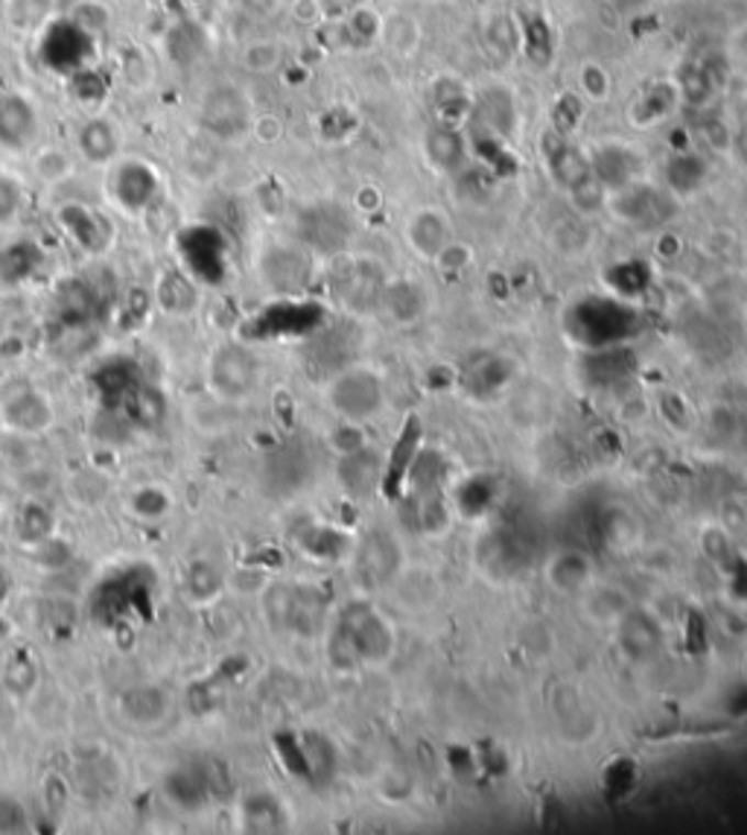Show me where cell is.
<instances>
[{"instance_id": "obj_19", "label": "cell", "mask_w": 747, "mask_h": 835, "mask_svg": "<svg viewBox=\"0 0 747 835\" xmlns=\"http://www.w3.org/2000/svg\"><path fill=\"white\" fill-rule=\"evenodd\" d=\"M24 205V188L9 172H0V225H7L18 216Z\"/></svg>"}, {"instance_id": "obj_2", "label": "cell", "mask_w": 747, "mask_h": 835, "mask_svg": "<svg viewBox=\"0 0 747 835\" xmlns=\"http://www.w3.org/2000/svg\"><path fill=\"white\" fill-rule=\"evenodd\" d=\"M109 193L126 213H141L153 205L161 193V179L155 167L141 158H118L109 164Z\"/></svg>"}, {"instance_id": "obj_8", "label": "cell", "mask_w": 747, "mask_h": 835, "mask_svg": "<svg viewBox=\"0 0 747 835\" xmlns=\"http://www.w3.org/2000/svg\"><path fill=\"white\" fill-rule=\"evenodd\" d=\"M3 421H7L15 433L38 435L53 424V410L51 403H47V398H42V394L33 392V389H26V392L15 394V398H9V401L3 403Z\"/></svg>"}, {"instance_id": "obj_13", "label": "cell", "mask_w": 747, "mask_h": 835, "mask_svg": "<svg viewBox=\"0 0 747 835\" xmlns=\"http://www.w3.org/2000/svg\"><path fill=\"white\" fill-rule=\"evenodd\" d=\"M56 308L65 324H86L97 308V296L86 281H65L56 296Z\"/></svg>"}, {"instance_id": "obj_18", "label": "cell", "mask_w": 747, "mask_h": 835, "mask_svg": "<svg viewBox=\"0 0 747 835\" xmlns=\"http://www.w3.org/2000/svg\"><path fill=\"white\" fill-rule=\"evenodd\" d=\"M220 572L213 570V564L208 561H193L185 572V590L196 602H204V599H213L220 593Z\"/></svg>"}, {"instance_id": "obj_15", "label": "cell", "mask_w": 747, "mask_h": 835, "mask_svg": "<svg viewBox=\"0 0 747 835\" xmlns=\"http://www.w3.org/2000/svg\"><path fill=\"white\" fill-rule=\"evenodd\" d=\"M33 170L44 185H59L74 172V158L62 146H44L33 158Z\"/></svg>"}, {"instance_id": "obj_17", "label": "cell", "mask_w": 747, "mask_h": 835, "mask_svg": "<svg viewBox=\"0 0 747 835\" xmlns=\"http://www.w3.org/2000/svg\"><path fill=\"white\" fill-rule=\"evenodd\" d=\"M88 783H93V789L88 792V798H105V794H111L114 789L120 786V771H114L111 768L109 759H91V762H86V766L79 768V786L86 789Z\"/></svg>"}, {"instance_id": "obj_22", "label": "cell", "mask_w": 747, "mask_h": 835, "mask_svg": "<svg viewBox=\"0 0 747 835\" xmlns=\"http://www.w3.org/2000/svg\"><path fill=\"white\" fill-rule=\"evenodd\" d=\"M7 683L15 692H30L35 683V666L30 664V657H15L7 666Z\"/></svg>"}, {"instance_id": "obj_3", "label": "cell", "mask_w": 747, "mask_h": 835, "mask_svg": "<svg viewBox=\"0 0 747 835\" xmlns=\"http://www.w3.org/2000/svg\"><path fill=\"white\" fill-rule=\"evenodd\" d=\"M42 114L38 105L15 88H0V149L26 153L38 141Z\"/></svg>"}, {"instance_id": "obj_9", "label": "cell", "mask_w": 747, "mask_h": 835, "mask_svg": "<svg viewBox=\"0 0 747 835\" xmlns=\"http://www.w3.org/2000/svg\"><path fill=\"white\" fill-rule=\"evenodd\" d=\"M417 442H421V424H417V417H409L403 430H400L398 442L391 447L389 465H386V477H382V491L391 497V500H398L400 488H403V479L409 474V465L415 459Z\"/></svg>"}, {"instance_id": "obj_14", "label": "cell", "mask_w": 747, "mask_h": 835, "mask_svg": "<svg viewBox=\"0 0 747 835\" xmlns=\"http://www.w3.org/2000/svg\"><path fill=\"white\" fill-rule=\"evenodd\" d=\"M243 824L252 833H272V830L283 827V812L269 794H252L243 803Z\"/></svg>"}, {"instance_id": "obj_1", "label": "cell", "mask_w": 747, "mask_h": 835, "mask_svg": "<svg viewBox=\"0 0 747 835\" xmlns=\"http://www.w3.org/2000/svg\"><path fill=\"white\" fill-rule=\"evenodd\" d=\"M199 126L220 141H237L252 129V103L234 86H211L199 103Z\"/></svg>"}, {"instance_id": "obj_10", "label": "cell", "mask_w": 747, "mask_h": 835, "mask_svg": "<svg viewBox=\"0 0 747 835\" xmlns=\"http://www.w3.org/2000/svg\"><path fill=\"white\" fill-rule=\"evenodd\" d=\"M123 415L132 421L135 426H144V430H155V426H161L164 415H167V401H164V394L153 386H146L144 380H135V383L129 386L123 398Z\"/></svg>"}, {"instance_id": "obj_5", "label": "cell", "mask_w": 747, "mask_h": 835, "mask_svg": "<svg viewBox=\"0 0 747 835\" xmlns=\"http://www.w3.org/2000/svg\"><path fill=\"white\" fill-rule=\"evenodd\" d=\"M164 794L172 806H179L185 812H199L202 806L213 803L211 783H208V771H204V759L196 762H185V766L172 768L170 775L164 777Z\"/></svg>"}, {"instance_id": "obj_20", "label": "cell", "mask_w": 747, "mask_h": 835, "mask_svg": "<svg viewBox=\"0 0 747 835\" xmlns=\"http://www.w3.org/2000/svg\"><path fill=\"white\" fill-rule=\"evenodd\" d=\"M30 827V815L26 806L12 794H0V835L24 833Z\"/></svg>"}, {"instance_id": "obj_7", "label": "cell", "mask_w": 747, "mask_h": 835, "mask_svg": "<svg viewBox=\"0 0 747 835\" xmlns=\"http://www.w3.org/2000/svg\"><path fill=\"white\" fill-rule=\"evenodd\" d=\"M77 149L93 167H109L120 158V129L114 120L88 118L77 132Z\"/></svg>"}, {"instance_id": "obj_12", "label": "cell", "mask_w": 747, "mask_h": 835, "mask_svg": "<svg viewBox=\"0 0 747 835\" xmlns=\"http://www.w3.org/2000/svg\"><path fill=\"white\" fill-rule=\"evenodd\" d=\"M158 304L172 315H187L199 308V290L196 283L181 272H167L158 281Z\"/></svg>"}, {"instance_id": "obj_24", "label": "cell", "mask_w": 747, "mask_h": 835, "mask_svg": "<svg viewBox=\"0 0 747 835\" xmlns=\"http://www.w3.org/2000/svg\"><path fill=\"white\" fill-rule=\"evenodd\" d=\"M239 9L252 18H269L278 12L280 0H237Z\"/></svg>"}, {"instance_id": "obj_6", "label": "cell", "mask_w": 747, "mask_h": 835, "mask_svg": "<svg viewBox=\"0 0 747 835\" xmlns=\"http://www.w3.org/2000/svg\"><path fill=\"white\" fill-rule=\"evenodd\" d=\"M59 222L74 237V243L88 255H102L111 246V222L100 211H91L82 202H70V205L62 208Z\"/></svg>"}, {"instance_id": "obj_4", "label": "cell", "mask_w": 747, "mask_h": 835, "mask_svg": "<svg viewBox=\"0 0 747 835\" xmlns=\"http://www.w3.org/2000/svg\"><path fill=\"white\" fill-rule=\"evenodd\" d=\"M208 377H211L213 392L220 398L237 401V398H246L252 392V386L257 380V363L252 357V350L237 345V342H228V345L213 350Z\"/></svg>"}, {"instance_id": "obj_21", "label": "cell", "mask_w": 747, "mask_h": 835, "mask_svg": "<svg viewBox=\"0 0 747 835\" xmlns=\"http://www.w3.org/2000/svg\"><path fill=\"white\" fill-rule=\"evenodd\" d=\"M280 51L272 42H252L246 44L243 51V65H246L252 74H266V70L278 68Z\"/></svg>"}, {"instance_id": "obj_16", "label": "cell", "mask_w": 747, "mask_h": 835, "mask_svg": "<svg viewBox=\"0 0 747 835\" xmlns=\"http://www.w3.org/2000/svg\"><path fill=\"white\" fill-rule=\"evenodd\" d=\"M53 532V514L38 503L24 505V512L18 514V535L26 544H47Z\"/></svg>"}, {"instance_id": "obj_11", "label": "cell", "mask_w": 747, "mask_h": 835, "mask_svg": "<svg viewBox=\"0 0 747 835\" xmlns=\"http://www.w3.org/2000/svg\"><path fill=\"white\" fill-rule=\"evenodd\" d=\"M120 708L135 725L153 727L170 713V695L161 687H132L123 692Z\"/></svg>"}, {"instance_id": "obj_23", "label": "cell", "mask_w": 747, "mask_h": 835, "mask_svg": "<svg viewBox=\"0 0 747 835\" xmlns=\"http://www.w3.org/2000/svg\"><path fill=\"white\" fill-rule=\"evenodd\" d=\"M135 509L141 514H146V517H158V514L167 509V494H161V491H144V494H137L135 500Z\"/></svg>"}]
</instances>
